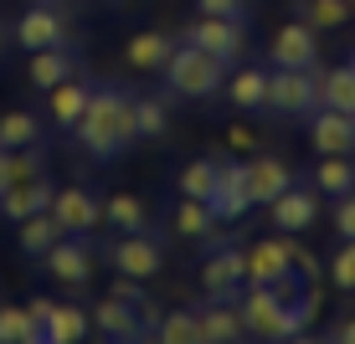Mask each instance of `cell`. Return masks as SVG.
Returning a JSON list of instances; mask_svg holds the SVG:
<instances>
[{
  "mask_svg": "<svg viewBox=\"0 0 355 344\" xmlns=\"http://www.w3.org/2000/svg\"><path fill=\"white\" fill-rule=\"evenodd\" d=\"M103 221L114 231H150V206H144L134 190H119V195L103 201Z\"/></svg>",
  "mask_w": 355,
  "mask_h": 344,
  "instance_id": "cell-26",
  "label": "cell"
},
{
  "mask_svg": "<svg viewBox=\"0 0 355 344\" xmlns=\"http://www.w3.org/2000/svg\"><path fill=\"white\" fill-rule=\"evenodd\" d=\"M52 221L62 226V237H93L103 226V201L83 185H67V190H52Z\"/></svg>",
  "mask_w": 355,
  "mask_h": 344,
  "instance_id": "cell-7",
  "label": "cell"
},
{
  "mask_svg": "<svg viewBox=\"0 0 355 344\" xmlns=\"http://www.w3.org/2000/svg\"><path fill=\"white\" fill-rule=\"evenodd\" d=\"M201 293L206 298H242V288H248V262H242V247H216L211 242V252H206V262H201Z\"/></svg>",
  "mask_w": 355,
  "mask_h": 344,
  "instance_id": "cell-6",
  "label": "cell"
},
{
  "mask_svg": "<svg viewBox=\"0 0 355 344\" xmlns=\"http://www.w3.org/2000/svg\"><path fill=\"white\" fill-rule=\"evenodd\" d=\"M227 144H232V150H242V154H248V150H258V129L232 124V129H227Z\"/></svg>",
  "mask_w": 355,
  "mask_h": 344,
  "instance_id": "cell-38",
  "label": "cell"
},
{
  "mask_svg": "<svg viewBox=\"0 0 355 344\" xmlns=\"http://www.w3.org/2000/svg\"><path fill=\"white\" fill-rule=\"evenodd\" d=\"M108 262H114V273L124 278H155L165 267V252H160V237L155 231H119V242L108 247Z\"/></svg>",
  "mask_w": 355,
  "mask_h": 344,
  "instance_id": "cell-8",
  "label": "cell"
},
{
  "mask_svg": "<svg viewBox=\"0 0 355 344\" xmlns=\"http://www.w3.org/2000/svg\"><path fill=\"white\" fill-rule=\"evenodd\" d=\"M57 237H62V226H57V221H52V211H36V216H26V221H21V252H26L31 257V262H42V257H46V247H52V242Z\"/></svg>",
  "mask_w": 355,
  "mask_h": 344,
  "instance_id": "cell-29",
  "label": "cell"
},
{
  "mask_svg": "<svg viewBox=\"0 0 355 344\" xmlns=\"http://www.w3.org/2000/svg\"><path fill=\"white\" fill-rule=\"evenodd\" d=\"M46 273H52L57 282H62V288H83V282L93 278V242L88 237H57L52 247H46Z\"/></svg>",
  "mask_w": 355,
  "mask_h": 344,
  "instance_id": "cell-10",
  "label": "cell"
},
{
  "mask_svg": "<svg viewBox=\"0 0 355 344\" xmlns=\"http://www.w3.org/2000/svg\"><path fill=\"white\" fill-rule=\"evenodd\" d=\"M268 62L273 67H320V31L309 21H288L268 42Z\"/></svg>",
  "mask_w": 355,
  "mask_h": 344,
  "instance_id": "cell-11",
  "label": "cell"
},
{
  "mask_svg": "<svg viewBox=\"0 0 355 344\" xmlns=\"http://www.w3.org/2000/svg\"><path fill=\"white\" fill-rule=\"evenodd\" d=\"M170 134V98H134V139H165Z\"/></svg>",
  "mask_w": 355,
  "mask_h": 344,
  "instance_id": "cell-30",
  "label": "cell"
},
{
  "mask_svg": "<svg viewBox=\"0 0 355 344\" xmlns=\"http://www.w3.org/2000/svg\"><path fill=\"white\" fill-rule=\"evenodd\" d=\"M52 309H57V298H46V293H36V298L26 303V314L36 318V324H46V314H52Z\"/></svg>",
  "mask_w": 355,
  "mask_h": 344,
  "instance_id": "cell-39",
  "label": "cell"
},
{
  "mask_svg": "<svg viewBox=\"0 0 355 344\" xmlns=\"http://www.w3.org/2000/svg\"><path fill=\"white\" fill-rule=\"evenodd\" d=\"M242 185H248L252 206H268L273 195H284L293 185V165L278 154H252L248 165H242Z\"/></svg>",
  "mask_w": 355,
  "mask_h": 344,
  "instance_id": "cell-13",
  "label": "cell"
},
{
  "mask_svg": "<svg viewBox=\"0 0 355 344\" xmlns=\"http://www.w3.org/2000/svg\"><path fill=\"white\" fill-rule=\"evenodd\" d=\"M78 134L83 154L98 159V165H108V159H119L134 144V93L124 88H93L88 93V108H83V118L72 124Z\"/></svg>",
  "mask_w": 355,
  "mask_h": 344,
  "instance_id": "cell-1",
  "label": "cell"
},
{
  "mask_svg": "<svg viewBox=\"0 0 355 344\" xmlns=\"http://www.w3.org/2000/svg\"><path fill=\"white\" fill-rule=\"evenodd\" d=\"M335 237L340 242H355V190L335 195Z\"/></svg>",
  "mask_w": 355,
  "mask_h": 344,
  "instance_id": "cell-36",
  "label": "cell"
},
{
  "mask_svg": "<svg viewBox=\"0 0 355 344\" xmlns=\"http://www.w3.org/2000/svg\"><path fill=\"white\" fill-rule=\"evenodd\" d=\"M268 221H273V231H288V237L309 231L314 221H320V190L293 180L284 195H273V201H268Z\"/></svg>",
  "mask_w": 355,
  "mask_h": 344,
  "instance_id": "cell-9",
  "label": "cell"
},
{
  "mask_svg": "<svg viewBox=\"0 0 355 344\" xmlns=\"http://www.w3.org/2000/svg\"><path fill=\"white\" fill-rule=\"evenodd\" d=\"M52 93V124L57 129H72L83 118V108H88V82H78V78H67V82H57V88H46Z\"/></svg>",
  "mask_w": 355,
  "mask_h": 344,
  "instance_id": "cell-27",
  "label": "cell"
},
{
  "mask_svg": "<svg viewBox=\"0 0 355 344\" xmlns=\"http://www.w3.org/2000/svg\"><path fill=\"white\" fill-rule=\"evenodd\" d=\"M222 93H227V103L237 108V114H263L268 108V72L263 67H237L222 82Z\"/></svg>",
  "mask_w": 355,
  "mask_h": 344,
  "instance_id": "cell-19",
  "label": "cell"
},
{
  "mask_svg": "<svg viewBox=\"0 0 355 344\" xmlns=\"http://www.w3.org/2000/svg\"><path fill=\"white\" fill-rule=\"evenodd\" d=\"M186 42H196L201 52H211L216 62H242V46H248V21L242 16H196L186 26Z\"/></svg>",
  "mask_w": 355,
  "mask_h": 344,
  "instance_id": "cell-5",
  "label": "cell"
},
{
  "mask_svg": "<svg viewBox=\"0 0 355 344\" xmlns=\"http://www.w3.org/2000/svg\"><path fill=\"white\" fill-rule=\"evenodd\" d=\"M201 318V344H237L248 339V324H242L237 298H206V309H196Z\"/></svg>",
  "mask_w": 355,
  "mask_h": 344,
  "instance_id": "cell-17",
  "label": "cell"
},
{
  "mask_svg": "<svg viewBox=\"0 0 355 344\" xmlns=\"http://www.w3.org/2000/svg\"><path fill=\"white\" fill-rule=\"evenodd\" d=\"M170 52H175V42H170L165 31H134L129 46H124V62L134 72H160L170 62Z\"/></svg>",
  "mask_w": 355,
  "mask_h": 344,
  "instance_id": "cell-22",
  "label": "cell"
},
{
  "mask_svg": "<svg viewBox=\"0 0 355 344\" xmlns=\"http://www.w3.org/2000/svg\"><path fill=\"white\" fill-rule=\"evenodd\" d=\"M0 344H42V324L16 303H0Z\"/></svg>",
  "mask_w": 355,
  "mask_h": 344,
  "instance_id": "cell-32",
  "label": "cell"
},
{
  "mask_svg": "<svg viewBox=\"0 0 355 344\" xmlns=\"http://www.w3.org/2000/svg\"><path fill=\"white\" fill-rule=\"evenodd\" d=\"M299 21L314 31H340L350 21V0H299Z\"/></svg>",
  "mask_w": 355,
  "mask_h": 344,
  "instance_id": "cell-34",
  "label": "cell"
},
{
  "mask_svg": "<svg viewBox=\"0 0 355 344\" xmlns=\"http://www.w3.org/2000/svg\"><path fill=\"white\" fill-rule=\"evenodd\" d=\"M350 16H355V0H350Z\"/></svg>",
  "mask_w": 355,
  "mask_h": 344,
  "instance_id": "cell-41",
  "label": "cell"
},
{
  "mask_svg": "<svg viewBox=\"0 0 355 344\" xmlns=\"http://www.w3.org/2000/svg\"><path fill=\"white\" fill-rule=\"evenodd\" d=\"M216 180H222V154H201V159H191V165H180L175 185H180V195H196V201H211Z\"/></svg>",
  "mask_w": 355,
  "mask_h": 344,
  "instance_id": "cell-25",
  "label": "cell"
},
{
  "mask_svg": "<svg viewBox=\"0 0 355 344\" xmlns=\"http://www.w3.org/2000/svg\"><path fill=\"white\" fill-rule=\"evenodd\" d=\"M320 108V67H273L268 72V114L309 118Z\"/></svg>",
  "mask_w": 355,
  "mask_h": 344,
  "instance_id": "cell-4",
  "label": "cell"
},
{
  "mask_svg": "<svg viewBox=\"0 0 355 344\" xmlns=\"http://www.w3.org/2000/svg\"><path fill=\"white\" fill-rule=\"evenodd\" d=\"M16 42L26 52H42V46H62L67 42V21L52 10V0H36L26 16L16 21Z\"/></svg>",
  "mask_w": 355,
  "mask_h": 344,
  "instance_id": "cell-16",
  "label": "cell"
},
{
  "mask_svg": "<svg viewBox=\"0 0 355 344\" xmlns=\"http://www.w3.org/2000/svg\"><path fill=\"white\" fill-rule=\"evenodd\" d=\"M42 139V118L26 114V108H10L0 114V150H26V144Z\"/></svg>",
  "mask_w": 355,
  "mask_h": 344,
  "instance_id": "cell-31",
  "label": "cell"
},
{
  "mask_svg": "<svg viewBox=\"0 0 355 344\" xmlns=\"http://www.w3.org/2000/svg\"><path fill=\"white\" fill-rule=\"evenodd\" d=\"M175 231H180L186 242H206V247H211V242L222 237V221L211 216V206H206V201L180 195V201H175Z\"/></svg>",
  "mask_w": 355,
  "mask_h": 344,
  "instance_id": "cell-20",
  "label": "cell"
},
{
  "mask_svg": "<svg viewBox=\"0 0 355 344\" xmlns=\"http://www.w3.org/2000/svg\"><path fill=\"white\" fill-rule=\"evenodd\" d=\"M52 180L46 175H26V180H10L6 190H0V216L6 221H26V216H36V211H46V206H52Z\"/></svg>",
  "mask_w": 355,
  "mask_h": 344,
  "instance_id": "cell-15",
  "label": "cell"
},
{
  "mask_svg": "<svg viewBox=\"0 0 355 344\" xmlns=\"http://www.w3.org/2000/svg\"><path fill=\"white\" fill-rule=\"evenodd\" d=\"M309 185L320 190V195H345L355 190V165H350V154H320V165L309 170Z\"/></svg>",
  "mask_w": 355,
  "mask_h": 344,
  "instance_id": "cell-24",
  "label": "cell"
},
{
  "mask_svg": "<svg viewBox=\"0 0 355 344\" xmlns=\"http://www.w3.org/2000/svg\"><path fill=\"white\" fill-rule=\"evenodd\" d=\"M160 72L170 82V98H191V103H196V98H216V93H222V82H227V62H216V57L201 52L196 42L175 46Z\"/></svg>",
  "mask_w": 355,
  "mask_h": 344,
  "instance_id": "cell-3",
  "label": "cell"
},
{
  "mask_svg": "<svg viewBox=\"0 0 355 344\" xmlns=\"http://www.w3.org/2000/svg\"><path fill=\"white\" fill-rule=\"evenodd\" d=\"M242 262H248V282L278 288L284 298H293V293H304V288H314V282L299 273V242H293L288 231H278V237H263V242H252V247H242Z\"/></svg>",
  "mask_w": 355,
  "mask_h": 344,
  "instance_id": "cell-2",
  "label": "cell"
},
{
  "mask_svg": "<svg viewBox=\"0 0 355 344\" xmlns=\"http://www.w3.org/2000/svg\"><path fill=\"white\" fill-rule=\"evenodd\" d=\"M93 329L103 339H114V344H134V339H150L144 334V318H139V309H134L129 298H119V293H108V298H98L93 303Z\"/></svg>",
  "mask_w": 355,
  "mask_h": 344,
  "instance_id": "cell-12",
  "label": "cell"
},
{
  "mask_svg": "<svg viewBox=\"0 0 355 344\" xmlns=\"http://www.w3.org/2000/svg\"><path fill=\"white\" fill-rule=\"evenodd\" d=\"M88 329H93L88 309H78V303H57V309L46 314V324H42V344H78Z\"/></svg>",
  "mask_w": 355,
  "mask_h": 344,
  "instance_id": "cell-23",
  "label": "cell"
},
{
  "mask_svg": "<svg viewBox=\"0 0 355 344\" xmlns=\"http://www.w3.org/2000/svg\"><path fill=\"white\" fill-rule=\"evenodd\" d=\"M31 88H57V82L78 78V57L67 52V46H42V52H31V67H26Z\"/></svg>",
  "mask_w": 355,
  "mask_h": 344,
  "instance_id": "cell-21",
  "label": "cell"
},
{
  "mask_svg": "<svg viewBox=\"0 0 355 344\" xmlns=\"http://www.w3.org/2000/svg\"><path fill=\"white\" fill-rule=\"evenodd\" d=\"M211 216L216 221H242L252 211V195L248 185H242V165H232V159H222V180H216V190H211Z\"/></svg>",
  "mask_w": 355,
  "mask_h": 344,
  "instance_id": "cell-18",
  "label": "cell"
},
{
  "mask_svg": "<svg viewBox=\"0 0 355 344\" xmlns=\"http://www.w3.org/2000/svg\"><path fill=\"white\" fill-rule=\"evenodd\" d=\"M309 144H314V154H355V114L314 108L309 114Z\"/></svg>",
  "mask_w": 355,
  "mask_h": 344,
  "instance_id": "cell-14",
  "label": "cell"
},
{
  "mask_svg": "<svg viewBox=\"0 0 355 344\" xmlns=\"http://www.w3.org/2000/svg\"><path fill=\"white\" fill-rule=\"evenodd\" d=\"M324 278L335 282L340 293H355V242H340V252L324 262Z\"/></svg>",
  "mask_w": 355,
  "mask_h": 344,
  "instance_id": "cell-35",
  "label": "cell"
},
{
  "mask_svg": "<svg viewBox=\"0 0 355 344\" xmlns=\"http://www.w3.org/2000/svg\"><path fill=\"white\" fill-rule=\"evenodd\" d=\"M155 339H160V344H201V318H196V309L160 314V324H155Z\"/></svg>",
  "mask_w": 355,
  "mask_h": 344,
  "instance_id": "cell-33",
  "label": "cell"
},
{
  "mask_svg": "<svg viewBox=\"0 0 355 344\" xmlns=\"http://www.w3.org/2000/svg\"><path fill=\"white\" fill-rule=\"evenodd\" d=\"M329 339H335V344H355V314H350V318H340V324L329 329Z\"/></svg>",
  "mask_w": 355,
  "mask_h": 344,
  "instance_id": "cell-40",
  "label": "cell"
},
{
  "mask_svg": "<svg viewBox=\"0 0 355 344\" xmlns=\"http://www.w3.org/2000/svg\"><path fill=\"white\" fill-rule=\"evenodd\" d=\"M196 10H201V16H242L248 0H196Z\"/></svg>",
  "mask_w": 355,
  "mask_h": 344,
  "instance_id": "cell-37",
  "label": "cell"
},
{
  "mask_svg": "<svg viewBox=\"0 0 355 344\" xmlns=\"http://www.w3.org/2000/svg\"><path fill=\"white\" fill-rule=\"evenodd\" d=\"M320 108H340V114H355V62L320 72Z\"/></svg>",
  "mask_w": 355,
  "mask_h": 344,
  "instance_id": "cell-28",
  "label": "cell"
}]
</instances>
